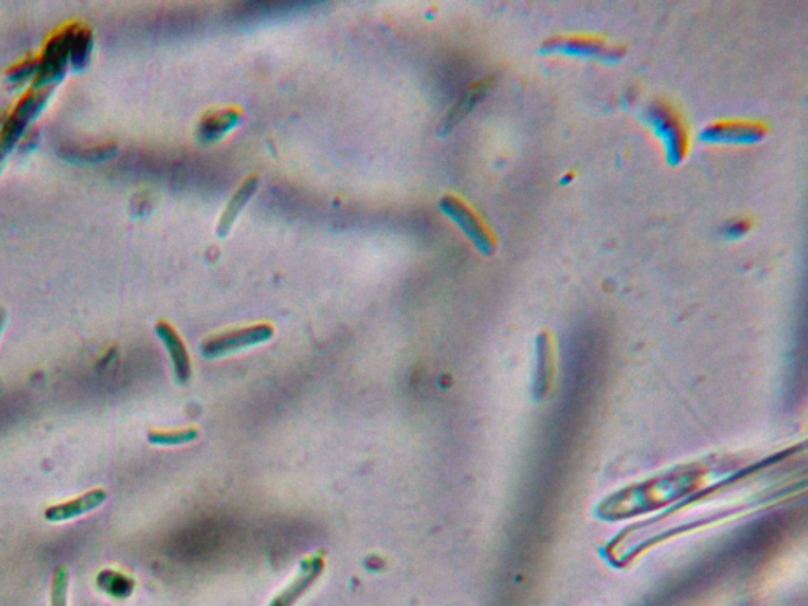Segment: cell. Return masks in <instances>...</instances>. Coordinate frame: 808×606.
Here are the masks:
<instances>
[{
	"mask_svg": "<svg viewBox=\"0 0 808 606\" xmlns=\"http://www.w3.org/2000/svg\"><path fill=\"white\" fill-rule=\"evenodd\" d=\"M646 122L665 147L666 160L681 165L689 152V133L678 109L663 100L652 101L646 109Z\"/></svg>",
	"mask_w": 808,
	"mask_h": 606,
	"instance_id": "1",
	"label": "cell"
},
{
	"mask_svg": "<svg viewBox=\"0 0 808 606\" xmlns=\"http://www.w3.org/2000/svg\"><path fill=\"white\" fill-rule=\"evenodd\" d=\"M274 333V326H270L267 322L217 333V335H212V337L202 341V356L207 357V359L228 356V354L240 351V349L266 343V341L274 337Z\"/></svg>",
	"mask_w": 808,
	"mask_h": 606,
	"instance_id": "2",
	"label": "cell"
},
{
	"mask_svg": "<svg viewBox=\"0 0 808 606\" xmlns=\"http://www.w3.org/2000/svg\"><path fill=\"white\" fill-rule=\"evenodd\" d=\"M439 207L469 237L480 253L493 255L496 250V239H494L493 232L466 202L461 201L457 196L446 195L442 196L439 201Z\"/></svg>",
	"mask_w": 808,
	"mask_h": 606,
	"instance_id": "3",
	"label": "cell"
},
{
	"mask_svg": "<svg viewBox=\"0 0 808 606\" xmlns=\"http://www.w3.org/2000/svg\"><path fill=\"white\" fill-rule=\"evenodd\" d=\"M543 49L547 53L569 54V56L591 57V59L614 62L624 56V49L610 45L605 40L595 37H553Z\"/></svg>",
	"mask_w": 808,
	"mask_h": 606,
	"instance_id": "4",
	"label": "cell"
},
{
	"mask_svg": "<svg viewBox=\"0 0 808 606\" xmlns=\"http://www.w3.org/2000/svg\"><path fill=\"white\" fill-rule=\"evenodd\" d=\"M767 135V127L755 120H722L707 125L700 138L706 143L755 144Z\"/></svg>",
	"mask_w": 808,
	"mask_h": 606,
	"instance_id": "5",
	"label": "cell"
},
{
	"mask_svg": "<svg viewBox=\"0 0 808 606\" xmlns=\"http://www.w3.org/2000/svg\"><path fill=\"white\" fill-rule=\"evenodd\" d=\"M108 493L103 488H95L89 493H84L79 498L70 499L60 504L49 505L45 510V520L49 523H64V521L75 520L83 517L86 513L94 512L98 507L105 504Z\"/></svg>",
	"mask_w": 808,
	"mask_h": 606,
	"instance_id": "6",
	"label": "cell"
},
{
	"mask_svg": "<svg viewBox=\"0 0 808 606\" xmlns=\"http://www.w3.org/2000/svg\"><path fill=\"white\" fill-rule=\"evenodd\" d=\"M157 333L165 348L168 349L177 381L180 384H185L191 376V362L184 341L179 337V333L174 330V327L169 326L168 322H158Z\"/></svg>",
	"mask_w": 808,
	"mask_h": 606,
	"instance_id": "7",
	"label": "cell"
},
{
	"mask_svg": "<svg viewBox=\"0 0 808 606\" xmlns=\"http://www.w3.org/2000/svg\"><path fill=\"white\" fill-rule=\"evenodd\" d=\"M259 187L258 176H250L242 182L239 188L234 191V195L229 199L226 204L223 214H221L220 221H218L217 234L220 237L228 236L232 226L239 218L240 212L245 209L250 199L255 196L256 190Z\"/></svg>",
	"mask_w": 808,
	"mask_h": 606,
	"instance_id": "8",
	"label": "cell"
},
{
	"mask_svg": "<svg viewBox=\"0 0 808 606\" xmlns=\"http://www.w3.org/2000/svg\"><path fill=\"white\" fill-rule=\"evenodd\" d=\"M493 86V78L483 79V81L477 83L476 86H472L471 89L458 100L457 105L453 106L449 113H447L446 119L442 122V133H447V131L452 130L453 127H457L461 120L468 116L472 109L476 108L480 101L490 94V90L493 89Z\"/></svg>",
	"mask_w": 808,
	"mask_h": 606,
	"instance_id": "9",
	"label": "cell"
},
{
	"mask_svg": "<svg viewBox=\"0 0 808 606\" xmlns=\"http://www.w3.org/2000/svg\"><path fill=\"white\" fill-rule=\"evenodd\" d=\"M240 119H242V111L237 108L218 109V111L207 113L199 124V136L204 141H217L236 127Z\"/></svg>",
	"mask_w": 808,
	"mask_h": 606,
	"instance_id": "10",
	"label": "cell"
},
{
	"mask_svg": "<svg viewBox=\"0 0 808 606\" xmlns=\"http://www.w3.org/2000/svg\"><path fill=\"white\" fill-rule=\"evenodd\" d=\"M322 570H324V559H322L321 556L307 559V561L302 564L299 577L289 586L288 591L283 592V594L275 600L272 606H291L292 603L299 599L303 592L310 588L311 584L318 580Z\"/></svg>",
	"mask_w": 808,
	"mask_h": 606,
	"instance_id": "11",
	"label": "cell"
},
{
	"mask_svg": "<svg viewBox=\"0 0 808 606\" xmlns=\"http://www.w3.org/2000/svg\"><path fill=\"white\" fill-rule=\"evenodd\" d=\"M98 588L113 597H128L133 591V580L114 570H103L97 578Z\"/></svg>",
	"mask_w": 808,
	"mask_h": 606,
	"instance_id": "12",
	"label": "cell"
},
{
	"mask_svg": "<svg viewBox=\"0 0 808 606\" xmlns=\"http://www.w3.org/2000/svg\"><path fill=\"white\" fill-rule=\"evenodd\" d=\"M198 438V430L196 428H187V430H174V431H149L147 439L150 444L154 446H180V444H188Z\"/></svg>",
	"mask_w": 808,
	"mask_h": 606,
	"instance_id": "13",
	"label": "cell"
},
{
	"mask_svg": "<svg viewBox=\"0 0 808 606\" xmlns=\"http://www.w3.org/2000/svg\"><path fill=\"white\" fill-rule=\"evenodd\" d=\"M67 591L68 570L65 567H57L51 584V606H68Z\"/></svg>",
	"mask_w": 808,
	"mask_h": 606,
	"instance_id": "14",
	"label": "cell"
},
{
	"mask_svg": "<svg viewBox=\"0 0 808 606\" xmlns=\"http://www.w3.org/2000/svg\"><path fill=\"white\" fill-rule=\"evenodd\" d=\"M752 228V223L749 220H745V218H736V220H731L723 226V234H725L728 239H739V237L745 236L747 232L750 231Z\"/></svg>",
	"mask_w": 808,
	"mask_h": 606,
	"instance_id": "15",
	"label": "cell"
},
{
	"mask_svg": "<svg viewBox=\"0 0 808 606\" xmlns=\"http://www.w3.org/2000/svg\"><path fill=\"white\" fill-rule=\"evenodd\" d=\"M2 326H4V316L0 313V332H2Z\"/></svg>",
	"mask_w": 808,
	"mask_h": 606,
	"instance_id": "16",
	"label": "cell"
}]
</instances>
